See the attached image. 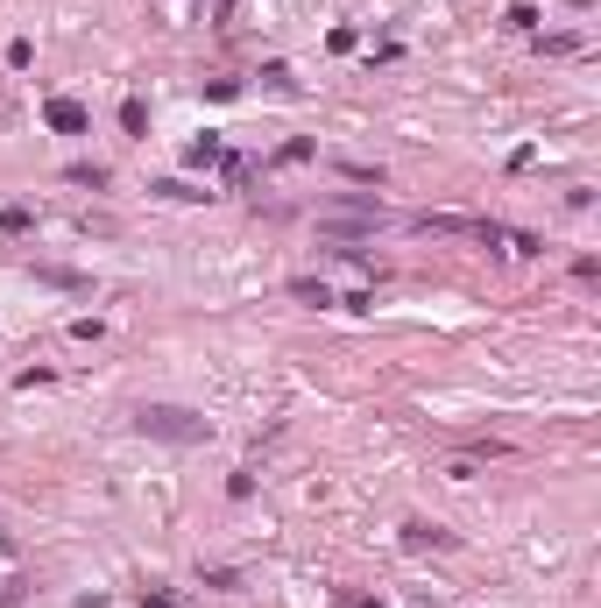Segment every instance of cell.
I'll return each mask as SVG.
<instances>
[{"label": "cell", "mask_w": 601, "mask_h": 608, "mask_svg": "<svg viewBox=\"0 0 601 608\" xmlns=\"http://www.w3.org/2000/svg\"><path fill=\"white\" fill-rule=\"evenodd\" d=\"M135 431H142V439H163V446H199L205 417L199 410H177V404H142L135 410Z\"/></svg>", "instance_id": "cell-1"}, {"label": "cell", "mask_w": 601, "mask_h": 608, "mask_svg": "<svg viewBox=\"0 0 601 608\" xmlns=\"http://www.w3.org/2000/svg\"><path fill=\"white\" fill-rule=\"evenodd\" d=\"M43 120H50L57 135H86V127H93V113H86L78 100H64V93H57V100L43 106Z\"/></svg>", "instance_id": "cell-2"}, {"label": "cell", "mask_w": 601, "mask_h": 608, "mask_svg": "<svg viewBox=\"0 0 601 608\" xmlns=\"http://www.w3.org/2000/svg\"><path fill=\"white\" fill-rule=\"evenodd\" d=\"M403 545H453V530H439V523H403Z\"/></svg>", "instance_id": "cell-3"}, {"label": "cell", "mask_w": 601, "mask_h": 608, "mask_svg": "<svg viewBox=\"0 0 601 608\" xmlns=\"http://www.w3.org/2000/svg\"><path fill=\"white\" fill-rule=\"evenodd\" d=\"M156 192H163V199H185V205H199V199H212V192H199V185H185V177H163V185H156Z\"/></svg>", "instance_id": "cell-4"}, {"label": "cell", "mask_w": 601, "mask_h": 608, "mask_svg": "<svg viewBox=\"0 0 601 608\" xmlns=\"http://www.w3.org/2000/svg\"><path fill=\"white\" fill-rule=\"evenodd\" d=\"M0 226H7V234H29L36 212H29V205H0Z\"/></svg>", "instance_id": "cell-5"}, {"label": "cell", "mask_w": 601, "mask_h": 608, "mask_svg": "<svg viewBox=\"0 0 601 608\" xmlns=\"http://www.w3.org/2000/svg\"><path fill=\"white\" fill-rule=\"evenodd\" d=\"M120 127H128V135H149V106L128 100V106H120Z\"/></svg>", "instance_id": "cell-6"}, {"label": "cell", "mask_w": 601, "mask_h": 608, "mask_svg": "<svg viewBox=\"0 0 601 608\" xmlns=\"http://www.w3.org/2000/svg\"><path fill=\"white\" fill-rule=\"evenodd\" d=\"M291 298H304V304H333V291H325V283H311V276H298V283H291Z\"/></svg>", "instance_id": "cell-7"}, {"label": "cell", "mask_w": 601, "mask_h": 608, "mask_svg": "<svg viewBox=\"0 0 601 608\" xmlns=\"http://www.w3.org/2000/svg\"><path fill=\"white\" fill-rule=\"evenodd\" d=\"M36 276H43V283H57V291H78V283H86L78 269H36Z\"/></svg>", "instance_id": "cell-8"}, {"label": "cell", "mask_w": 601, "mask_h": 608, "mask_svg": "<svg viewBox=\"0 0 601 608\" xmlns=\"http://www.w3.org/2000/svg\"><path fill=\"white\" fill-rule=\"evenodd\" d=\"M71 185H93V192H100L106 170H100V163H71Z\"/></svg>", "instance_id": "cell-9"}, {"label": "cell", "mask_w": 601, "mask_h": 608, "mask_svg": "<svg viewBox=\"0 0 601 608\" xmlns=\"http://www.w3.org/2000/svg\"><path fill=\"white\" fill-rule=\"evenodd\" d=\"M347 608H383V602H361V595H347Z\"/></svg>", "instance_id": "cell-10"}]
</instances>
